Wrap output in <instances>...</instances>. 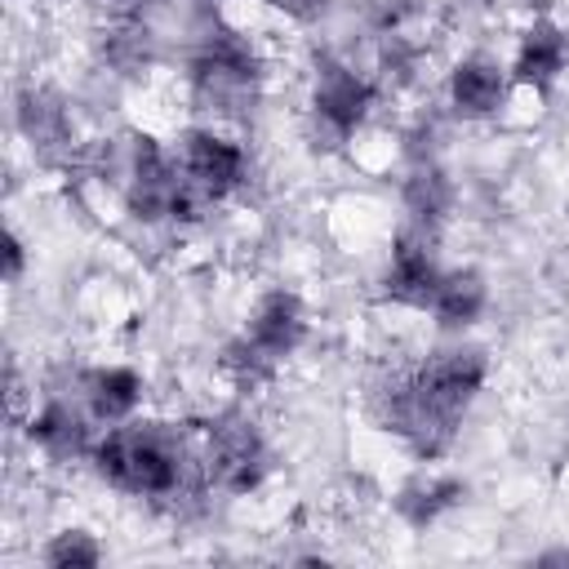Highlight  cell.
<instances>
[{
	"instance_id": "23",
	"label": "cell",
	"mask_w": 569,
	"mask_h": 569,
	"mask_svg": "<svg viewBox=\"0 0 569 569\" xmlns=\"http://www.w3.org/2000/svg\"><path fill=\"white\" fill-rule=\"evenodd\" d=\"M556 560L565 565V560H569V551H547V556H542V565H556Z\"/></svg>"
},
{
	"instance_id": "20",
	"label": "cell",
	"mask_w": 569,
	"mask_h": 569,
	"mask_svg": "<svg viewBox=\"0 0 569 569\" xmlns=\"http://www.w3.org/2000/svg\"><path fill=\"white\" fill-rule=\"evenodd\" d=\"M267 4H276L280 13H289V18H316L320 9H325V0H267Z\"/></svg>"
},
{
	"instance_id": "19",
	"label": "cell",
	"mask_w": 569,
	"mask_h": 569,
	"mask_svg": "<svg viewBox=\"0 0 569 569\" xmlns=\"http://www.w3.org/2000/svg\"><path fill=\"white\" fill-rule=\"evenodd\" d=\"M18 116H22V129L31 133V138H58L62 133V107L53 102V98H44V93H22V107H18Z\"/></svg>"
},
{
	"instance_id": "8",
	"label": "cell",
	"mask_w": 569,
	"mask_h": 569,
	"mask_svg": "<svg viewBox=\"0 0 569 569\" xmlns=\"http://www.w3.org/2000/svg\"><path fill=\"white\" fill-rule=\"evenodd\" d=\"M369 102H373V89H369L365 76H356V71L342 67V62H320L316 89H311V111H316V120H320L333 138H351V133L365 124Z\"/></svg>"
},
{
	"instance_id": "18",
	"label": "cell",
	"mask_w": 569,
	"mask_h": 569,
	"mask_svg": "<svg viewBox=\"0 0 569 569\" xmlns=\"http://www.w3.org/2000/svg\"><path fill=\"white\" fill-rule=\"evenodd\" d=\"M147 58H151L147 27H138L133 18H129V22H120V27L107 36V62H111V67H120V71H138Z\"/></svg>"
},
{
	"instance_id": "1",
	"label": "cell",
	"mask_w": 569,
	"mask_h": 569,
	"mask_svg": "<svg viewBox=\"0 0 569 569\" xmlns=\"http://www.w3.org/2000/svg\"><path fill=\"white\" fill-rule=\"evenodd\" d=\"M485 373L489 365L476 347H449L427 356L409 378L391 382V391L382 396L387 431H396L418 458H440L458 436V418L485 387Z\"/></svg>"
},
{
	"instance_id": "2",
	"label": "cell",
	"mask_w": 569,
	"mask_h": 569,
	"mask_svg": "<svg viewBox=\"0 0 569 569\" xmlns=\"http://www.w3.org/2000/svg\"><path fill=\"white\" fill-rule=\"evenodd\" d=\"M93 471L138 498H164L182 485V445L160 427H116L93 440Z\"/></svg>"
},
{
	"instance_id": "7",
	"label": "cell",
	"mask_w": 569,
	"mask_h": 569,
	"mask_svg": "<svg viewBox=\"0 0 569 569\" xmlns=\"http://www.w3.org/2000/svg\"><path fill=\"white\" fill-rule=\"evenodd\" d=\"M178 164H182V178L209 204H218L244 178V151H240V142H231V138H222L213 129H187L182 133V160Z\"/></svg>"
},
{
	"instance_id": "11",
	"label": "cell",
	"mask_w": 569,
	"mask_h": 569,
	"mask_svg": "<svg viewBox=\"0 0 569 569\" xmlns=\"http://www.w3.org/2000/svg\"><path fill=\"white\" fill-rule=\"evenodd\" d=\"M507 98V71L493 58H462L449 71V102L462 116H493Z\"/></svg>"
},
{
	"instance_id": "3",
	"label": "cell",
	"mask_w": 569,
	"mask_h": 569,
	"mask_svg": "<svg viewBox=\"0 0 569 569\" xmlns=\"http://www.w3.org/2000/svg\"><path fill=\"white\" fill-rule=\"evenodd\" d=\"M302 333H307L302 298H298V293H289V289H271V293H262V298H258V307H253V320H249L244 338L227 347V369H231L236 378L253 382V378L271 373V365H276V360L293 356V351H298V342H302Z\"/></svg>"
},
{
	"instance_id": "4",
	"label": "cell",
	"mask_w": 569,
	"mask_h": 569,
	"mask_svg": "<svg viewBox=\"0 0 569 569\" xmlns=\"http://www.w3.org/2000/svg\"><path fill=\"white\" fill-rule=\"evenodd\" d=\"M191 89L200 107L218 116H236L258 93V58L236 31H209L200 53L191 58Z\"/></svg>"
},
{
	"instance_id": "17",
	"label": "cell",
	"mask_w": 569,
	"mask_h": 569,
	"mask_svg": "<svg viewBox=\"0 0 569 569\" xmlns=\"http://www.w3.org/2000/svg\"><path fill=\"white\" fill-rule=\"evenodd\" d=\"M44 560H49L53 569H93V565L102 560V547H98L93 533H84V529H62V533L49 538Z\"/></svg>"
},
{
	"instance_id": "13",
	"label": "cell",
	"mask_w": 569,
	"mask_h": 569,
	"mask_svg": "<svg viewBox=\"0 0 569 569\" xmlns=\"http://www.w3.org/2000/svg\"><path fill=\"white\" fill-rule=\"evenodd\" d=\"M489 302V284L480 271L471 267H453V271H440V284H436V298H431V311L445 329H467L480 320Z\"/></svg>"
},
{
	"instance_id": "16",
	"label": "cell",
	"mask_w": 569,
	"mask_h": 569,
	"mask_svg": "<svg viewBox=\"0 0 569 569\" xmlns=\"http://www.w3.org/2000/svg\"><path fill=\"white\" fill-rule=\"evenodd\" d=\"M405 204H409V213H413L418 222H436V218H445V209L453 204V187H449V178H445L440 169L418 164V169L409 173V182H405Z\"/></svg>"
},
{
	"instance_id": "9",
	"label": "cell",
	"mask_w": 569,
	"mask_h": 569,
	"mask_svg": "<svg viewBox=\"0 0 569 569\" xmlns=\"http://www.w3.org/2000/svg\"><path fill=\"white\" fill-rule=\"evenodd\" d=\"M436 284H440V267H436V253H431L427 236H422V231L396 236L391 262H387V271H382L387 298H396V302H405V307H431Z\"/></svg>"
},
{
	"instance_id": "10",
	"label": "cell",
	"mask_w": 569,
	"mask_h": 569,
	"mask_svg": "<svg viewBox=\"0 0 569 569\" xmlns=\"http://www.w3.org/2000/svg\"><path fill=\"white\" fill-rule=\"evenodd\" d=\"M565 62H569V36H565L556 22L538 18V22L520 36V44H516L511 80L533 84V89H547V84L565 71Z\"/></svg>"
},
{
	"instance_id": "6",
	"label": "cell",
	"mask_w": 569,
	"mask_h": 569,
	"mask_svg": "<svg viewBox=\"0 0 569 569\" xmlns=\"http://www.w3.org/2000/svg\"><path fill=\"white\" fill-rule=\"evenodd\" d=\"M182 196V164L160 151L156 138H133L129 178H124V204L138 222H164L173 218V204Z\"/></svg>"
},
{
	"instance_id": "22",
	"label": "cell",
	"mask_w": 569,
	"mask_h": 569,
	"mask_svg": "<svg viewBox=\"0 0 569 569\" xmlns=\"http://www.w3.org/2000/svg\"><path fill=\"white\" fill-rule=\"evenodd\" d=\"M98 9H107L111 18H120V22H129L138 9H142V0H93Z\"/></svg>"
},
{
	"instance_id": "12",
	"label": "cell",
	"mask_w": 569,
	"mask_h": 569,
	"mask_svg": "<svg viewBox=\"0 0 569 569\" xmlns=\"http://www.w3.org/2000/svg\"><path fill=\"white\" fill-rule=\"evenodd\" d=\"M31 445H40L49 458H76V453H93V440H89V422L76 405L67 400H49L31 427H27Z\"/></svg>"
},
{
	"instance_id": "14",
	"label": "cell",
	"mask_w": 569,
	"mask_h": 569,
	"mask_svg": "<svg viewBox=\"0 0 569 569\" xmlns=\"http://www.w3.org/2000/svg\"><path fill=\"white\" fill-rule=\"evenodd\" d=\"M142 400V378L124 365H107V369H93L84 373V405H89V418L98 422H124Z\"/></svg>"
},
{
	"instance_id": "5",
	"label": "cell",
	"mask_w": 569,
	"mask_h": 569,
	"mask_svg": "<svg viewBox=\"0 0 569 569\" xmlns=\"http://www.w3.org/2000/svg\"><path fill=\"white\" fill-rule=\"evenodd\" d=\"M204 471L218 489L227 493H249L262 485L267 476V453H262V436L253 431L249 418L227 413L209 427V445H204Z\"/></svg>"
},
{
	"instance_id": "15",
	"label": "cell",
	"mask_w": 569,
	"mask_h": 569,
	"mask_svg": "<svg viewBox=\"0 0 569 569\" xmlns=\"http://www.w3.org/2000/svg\"><path fill=\"white\" fill-rule=\"evenodd\" d=\"M458 498H462V480H453V476H413V480L396 493V511H400L413 529H427V525L440 520Z\"/></svg>"
},
{
	"instance_id": "21",
	"label": "cell",
	"mask_w": 569,
	"mask_h": 569,
	"mask_svg": "<svg viewBox=\"0 0 569 569\" xmlns=\"http://www.w3.org/2000/svg\"><path fill=\"white\" fill-rule=\"evenodd\" d=\"M4 276H9V280L22 276V240H18L13 231L4 236Z\"/></svg>"
}]
</instances>
